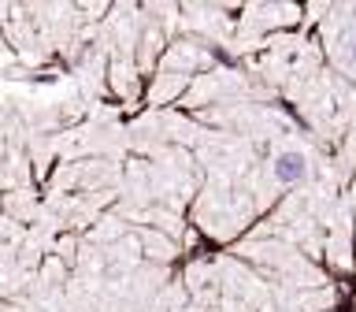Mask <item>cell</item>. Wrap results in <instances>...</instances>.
<instances>
[{"label": "cell", "mask_w": 356, "mask_h": 312, "mask_svg": "<svg viewBox=\"0 0 356 312\" xmlns=\"http://www.w3.org/2000/svg\"><path fill=\"white\" fill-rule=\"evenodd\" d=\"M305 175H308L305 153H282L275 160V178H278V182H300Z\"/></svg>", "instance_id": "obj_1"}]
</instances>
